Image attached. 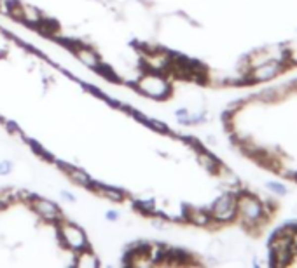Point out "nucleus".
<instances>
[{"label": "nucleus", "instance_id": "nucleus-8", "mask_svg": "<svg viewBox=\"0 0 297 268\" xmlns=\"http://www.w3.org/2000/svg\"><path fill=\"white\" fill-rule=\"evenodd\" d=\"M91 188H93V190L97 191L101 198H107V200H112V202H121V200L124 198L123 190H119V188H115V187L100 185V183H95V181H93Z\"/></svg>", "mask_w": 297, "mask_h": 268}, {"label": "nucleus", "instance_id": "nucleus-14", "mask_svg": "<svg viewBox=\"0 0 297 268\" xmlns=\"http://www.w3.org/2000/svg\"><path fill=\"white\" fill-rule=\"evenodd\" d=\"M154 200H137L135 202V209H138L140 213H154Z\"/></svg>", "mask_w": 297, "mask_h": 268}, {"label": "nucleus", "instance_id": "nucleus-6", "mask_svg": "<svg viewBox=\"0 0 297 268\" xmlns=\"http://www.w3.org/2000/svg\"><path fill=\"white\" fill-rule=\"evenodd\" d=\"M54 162H56V165H58L59 169H63L65 173L70 176V180L74 181L75 185H81V187H89V188H91L93 180H91V176H89L86 171L77 169V167H74L72 164H67V162H61V160H54Z\"/></svg>", "mask_w": 297, "mask_h": 268}, {"label": "nucleus", "instance_id": "nucleus-18", "mask_svg": "<svg viewBox=\"0 0 297 268\" xmlns=\"http://www.w3.org/2000/svg\"><path fill=\"white\" fill-rule=\"evenodd\" d=\"M4 206H5V204L2 202V200H0V209H4Z\"/></svg>", "mask_w": 297, "mask_h": 268}, {"label": "nucleus", "instance_id": "nucleus-15", "mask_svg": "<svg viewBox=\"0 0 297 268\" xmlns=\"http://www.w3.org/2000/svg\"><path fill=\"white\" fill-rule=\"evenodd\" d=\"M9 169H11V164H9V162H2V164H0V174H7Z\"/></svg>", "mask_w": 297, "mask_h": 268}, {"label": "nucleus", "instance_id": "nucleus-9", "mask_svg": "<svg viewBox=\"0 0 297 268\" xmlns=\"http://www.w3.org/2000/svg\"><path fill=\"white\" fill-rule=\"evenodd\" d=\"M198 160H199V164L203 165L204 169L210 171V173H215L219 174V171L222 169V164H220V160L217 157H213L212 153H208L206 150H199L198 152Z\"/></svg>", "mask_w": 297, "mask_h": 268}, {"label": "nucleus", "instance_id": "nucleus-3", "mask_svg": "<svg viewBox=\"0 0 297 268\" xmlns=\"http://www.w3.org/2000/svg\"><path fill=\"white\" fill-rule=\"evenodd\" d=\"M59 237L61 240L65 242V246H68L70 249L79 251V249H84L88 246V239H86V233L82 231L81 227L77 225H70V223H65L59 227Z\"/></svg>", "mask_w": 297, "mask_h": 268}, {"label": "nucleus", "instance_id": "nucleus-4", "mask_svg": "<svg viewBox=\"0 0 297 268\" xmlns=\"http://www.w3.org/2000/svg\"><path fill=\"white\" fill-rule=\"evenodd\" d=\"M30 207L42 216L46 221H51V223H56V221L61 220V211L56 206L54 202L48 200V198H39V197H32L30 198Z\"/></svg>", "mask_w": 297, "mask_h": 268}, {"label": "nucleus", "instance_id": "nucleus-12", "mask_svg": "<svg viewBox=\"0 0 297 268\" xmlns=\"http://www.w3.org/2000/svg\"><path fill=\"white\" fill-rule=\"evenodd\" d=\"M42 19V14L39 9H35L34 5H21V21H26L28 25L37 26Z\"/></svg>", "mask_w": 297, "mask_h": 268}, {"label": "nucleus", "instance_id": "nucleus-10", "mask_svg": "<svg viewBox=\"0 0 297 268\" xmlns=\"http://www.w3.org/2000/svg\"><path fill=\"white\" fill-rule=\"evenodd\" d=\"M186 218L191 221L193 225H196V227H206V225H210V221H212V214L206 213V211L203 209H193V207H186Z\"/></svg>", "mask_w": 297, "mask_h": 268}, {"label": "nucleus", "instance_id": "nucleus-5", "mask_svg": "<svg viewBox=\"0 0 297 268\" xmlns=\"http://www.w3.org/2000/svg\"><path fill=\"white\" fill-rule=\"evenodd\" d=\"M280 70H283L282 61H266L262 63V66H255V70L250 74L252 82H260V80H269L273 78Z\"/></svg>", "mask_w": 297, "mask_h": 268}, {"label": "nucleus", "instance_id": "nucleus-13", "mask_svg": "<svg viewBox=\"0 0 297 268\" xmlns=\"http://www.w3.org/2000/svg\"><path fill=\"white\" fill-rule=\"evenodd\" d=\"M37 26L44 33H48V35H56V32H58V28H59L58 21H54V19H49V18H42L41 23H39Z\"/></svg>", "mask_w": 297, "mask_h": 268}, {"label": "nucleus", "instance_id": "nucleus-7", "mask_svg": "<svg viewBox=\"0 0 297 268\" xmlns=\"http://www.w3.org/2000/svg\"><path fill=\"white\" fill-rule=\"evenodd\" d=\"M74 52H75V56L84 63V65L89 66V68H98V65L101 63V59H100V56L97 54V51L91 49L89 45H82V44L75 45Z\"/></svg>", "mask_w": 297, "mask_h": 268}, {"label": "nucleus", "instance_id": "nucleus-1", "mask_svg": "<svg viewBox=\"0 0 297 268\" xmlns=\"http://www.w3.org/2000/svg\"><path fill=\"white\" fill-rule=\"evenodd\" d=\"M137 87L140 92H144V94L150 96V98H156V99L168 98L171 92L170 82H168L159 72H148V74L140 75L137 80Z\"/></svg>", "mask_w": 297, "mask_h": 268}, {"label": "nucleus", "instance_id": "nucleus-2", "mask_svg": "<svg viewBox=\"0 0 297 268\" xmlns=\"http://www.w3.org/2000/svg\"><path fill=\"white\" fill-rule=\"evenodd\" d=\"M238 209H236V195L234 193H226L220 198H217L212 206V220L220 221V223H226V221H231L234 216H236Z\"/></svg>", "mask_w": 297, "mask_h": 268}, {"label": "nucleus", "instance_id": "nucleus-17", "mask_svg": "<svg viewBox=\"0 0 297 268\" xmlns=\"http://www.w3.org/2000/svg\"><path fill=\"white\" fill-rule=\"evenodd\" d=\"M290 176H292V178H294V180H296V181H297V171H294V173H292V174H290Z\"/></svg>", "mask_w": 297, "mask_h": 268}, {"label": "nucleus", "instance_id": "nucleus-16", "mask_svg": "<svg viewBox=\"0 0 297 268\" xmlns=\"http://www.w3.org/2000/svg\"><path fill=\"white\" fill-rule=\"evenodd\" d=\"M269 188H271L273 191H276V193H285V188H282L276 183H269Z\"/></svg>", "mask_w": 297, "mask_h": 268}, {"label": "nucleus", "instance_id": "nucleus-11", "mask_svg": "<svg viewBox=\"0 0 297 268\" xmlns=\"http://www.w3.org/2000/svg\"><path fill=\"white\" fill-rule=\"evenodd\" d=\"M75 265L81 268H95L100 265V261H98V258L95 256L91 251H86L84 249H79L77 251V258H75Z\"/></svg>", "mask_w": 297, "mask_h": 268}]
</instances>
